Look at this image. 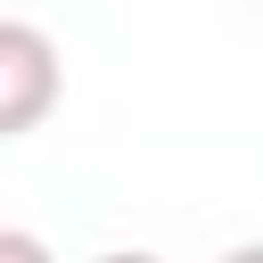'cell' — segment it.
<instances>
[{
    "label": "cell",
    "mask_w": 263,
    "mask_h": 263,
    "mask_svg": "<svg viewBox=\"0 0 263 263\" xmlns=\"http://www.w3.org/2000/svg\"><path fill=\"white\" fill-rule=\"evenodd\" d=\"M58 90H66L58 41H49L33 16H8V25H0V140L41 132V115L58 107Z\"/></svg>",
    "instance_id": "cell-1"
}]
</instances>
